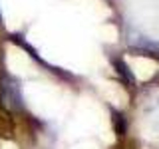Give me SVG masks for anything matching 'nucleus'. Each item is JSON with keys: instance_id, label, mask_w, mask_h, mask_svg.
<instances>
[{"instance_id": "obj_1", "label": "nucleus", "mask_w": 159, "mask_h": 149, "mask_svg": "<svg viewBox=\"0 0 159 149\" xmlns=\"http://www.w3.org/2000/svg\"><path fill=\"white\" fill-rule=\"evenodd\" d=\"M0 102L4 107H8L10 111H20L24 107L22 92H20V84L14 78H2L0 82Z\"/></svg>"}]
</instances>
